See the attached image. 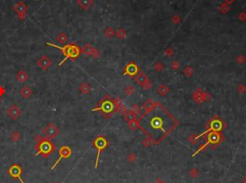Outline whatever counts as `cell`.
I'll return each instance as SVG.
<instances>
[{
	"instance_id": "1",
	"label": "cell",
	"mask_w": 246,
	"mask_h": 183,
	"mask_svg": "<svg viewBox=\"0 0 246 183\" xmlns=\"http://www.w3.org/2000/svg\"><path fill=\"white\" fill-rule=\"evenodd\" d=\"M46 45H48V46H52L54 48H57V49H60L62 51V53L64 54V60H62V62L59 63V65H62V64H64L65 62V60L67 59H72V60H75L76 58H78L79 54H80V49L76 46V45H72V44H67V45H64V46H58L56 44H53L51 42H47Z\"/></svg>"
},
{
	"instance_id": "2",
	"label": "cell",
	"mask_w": 246,
	"mask_h": 183,
	"mask_svg": "<svg viewBox=\"0 0 246 183\" xmlns=\"http://www.w3.org/2000/svg\"><path fill=\"white\" fill-rule=\"evenodd\" d=\"M94 147L97 149V156H96V160H95V169H97L98 167V162H99V157H100V154H101V152L103 150H105L106 147L108 146V142L107 140L104 138V137L99 136L97 137L95 140H94Z\"/></svg>"
},
{
	"instance_id": "3",
	"label": "cell",
	"mask_w": 246,
	"mask_h": 183,
	"mask_svg": "<svg viewBox=\"0 0 246 183\" xmlns=\"http://www.w3.org/2000/svg\"><path fill=\"white\" fill-rule=\"evenodd\" d=\"M71 154H72V151H71V149L69 148L68 146H63L62 148H60V150H59V154H60V156H59V158L57 159V161L53 164L51 170L55 169L58 164H59V163L61 162L62 159H67V158L70 157Z\"/></svg>"
},
{
	"instance_id": "4",
	"label": "cell",
	"mask_w": 246,
	"mask_h": 183,
	"mask_svg": "<svg viewBox=\"0 0 246 183\" xmlns=\"http://www.w3.org/2000/svg\"><path fill=\"white\" fill-rule=\"evenodd\" d=\"M42 132H43V135L47 139H52V138H55L57 135H59L60 131L55 125L50 123L43 128Z\"/></svg>"
},
{
	"instance_id": "5",
	"label": "cell",
	"mask_w": 246,
	"mask_h": 183,
	"mask_svg": "<svg viewBox=\"0 0 246 183\" xmlns=\"http://www.w3.org/2000/svg\"><path fill=\"white\" fill-rule=\"evenodd\" d=\"M55 147L53 146V144L43 141L40 144V148H38V154H41L43 157H47L50 155V154L53 151Z\"/></svg>"
},
{
	"instance_id": "6",
	"label": "cell",
	"mask_w": 246,
	"mask_h": 183,
	"mask_svg": "<svg viewBox=\"0 0 246 183\" xmlns=\"http://www.w3.org/2000/svg\"><path fill=\"white\" fill-rule=\"evenodd\" d=\"M8 173H9V174L13 178H17L21 183H24V180H23L22 177H21L22 169L18 164H13V165H11V167L9 168V170H8Z\"/></svg>"
},
{
	"instance_id": "7",
	"label": "cell",
	"mask_w": 246,
	"mask_h": 183,
	"mask_svg": "<svg viewBox=\"0 0 246 183\" xmlns=\"http://www.w3.org/2000/svg\"><path fill=\"white\" fill-rule=\"evenodd\" d=\"M7 115L11 120L15 121L21 116V109L17 105H11L7 109Z\"/></svg>"
},
{
	"instance_id": "8",
	"label": "cell",
	"mask_w": 246,
	"mask_h": 183,
	"mask_svg": "<svg viewBox=\"0 0 246 183\" xmlns=\"http://www.w3.org/2000/svg\"><path fill=\"white\" fill-rule=\"evenodd\" d=\"M14 9L15 12L17 13L18 17L20 18L21 20L24 19L26 12H27V10H28V7L26 6L25 3H23V2H18V3H17V4L14 5Z\"/></svg>"
},
{
	"instance_id": "9",
	"label": "cell",
	"mask_w": 246,
	"mask_h": 183,
	"mask_svg": "<svg viewBox=\"0 0 246 183\" xmlns=\"http://www.w3.org/2000/svg\"><path fill=\"white\" fill-rule=\"evenodd\" d=\"M52 60H50L47 56H41L40 59L38 60V65L40 66L42 70H47L48 68L51 66Z\"/></svg>"
},
{
	"instance_id": "10",
	"label": "cell",
	"mask_w": 246,
	"mask_h": 183,
	"mask_svg": "<svg viewBox=\"0 0 246 183\" xmlns=\"http://www.w3.org/2000/svg\"><path fill=\"white\" fill-rule=\"evenodd\" d=\"M192 97H193L194 102L197 103V104H201V103L204 102V92L200 88L196 89L194 91L193 95H192Z\"/></svg>"
},
{
	"instance_id": "11",
	"label": "cell",
	"mask_w": 246,
	"mask_h": 183,
	"mask_svg": "<svg viewBox=\"0 0 246 183\" xmlns=\"http://www.w3.org/2000/svg\"><path fill=\"white\" fill-rule=\"evenodd\" d=\"M77 4L83 10H88L93 5V0H77Z\"/></svg>"
},
{
	"instance_id": "12",
	"label": "cell",
	"mask_w": 246,
	"mask_h": 183,
	"mask_svg": "<svg viewBox=\"0 0 246 183\" xmlns=\"http://www.w3.org/2000/svg\"><path fill=\"white\" fill-rule=\"evenodd\" d=\"M17 80L19 82V83H25L28 81V79H29V75L28 73H27L26 71L24 70H19L17 72Z\"/></svg>"
},
{
	"instance_id": "13",
	"label": "cell",
	"mask_w": 246,
	"mask_h": 183,
	"mask_svg": "<svg viewBox=\"0 0 246 183\" xmlns=\"http://www.w3.org/2000/svg\"><path fill=\"white\" fill-rule=\"evenodd\" d=\"M32 93H33L32 88L27 85H24L20 90H19V94L21 95V97L25 98V99H28L31 95H32Z\"/></svg>"
},
{
	"instance_id": "14",
	"label": "cell",
	"mask_w": 246,
	"mask_h": 183,
	"mask_svg": "<svg viewBox=\"0 0 246 183\" xmlns=\"http://www.w3.org/2000/svg\"><path fill=\"white\" fill-rule=\"evenodd\" d=\"M148 81V78L144 73H140L136 77V82L137 85H140L141 86H143L145 85V83Z\"/></svg>"
},
{
	"instance_id": "15",
	"label": "cell",
	"mask_w": 246,
	"mask_h": 183,
	"mask_svg": "<svg viewBox=\"0 0 246 183\" xmlns=\"http://www.w3.org/2000/svg\"><path fill=\"white\" fill-rule=\"evenodd\" d=\"M126 72L127 74L130 76H134L137 72V67L135 63H130L128 64V66L126 67Z\"/></svg>"
},
{
	"instance_id": "16",
	"label": "cell",
	"mask_w": 246,
	"mask_h": 183,
	"mask_svg": "<svg viewBox=\"0 0 246 183\" xmlns=\"http://www.w3.org/2000/svg\"><path fill=\"white\" fill-rule=\"evenodd\" d=\"M79 91L82 94H88L90 93V85H88V83H81L80 86H79Z\"/></svg>"
},
{
	"instance_id": "17",
	"label": "cell",
	"mask_w": 246,
	"mask_h": 183,
	"mask_svg": "<svg viewBox=\"0 0 246 183\" xmlns=\"http://www.w3.org/2000/svg\"><path fill=\"white\" fill-rule=\"evenodd\" d=\"M96 109H101V110H104L105 112H110L113 109V104L111 102H105L100 108H95L93 110H96Z\"/></svg>"
},
{
	"instance_id": "18",
	"label": "cell",
	"mask_w": 246,
	"mask_h": 183,
	"mask_svg": "<svg viewBox=\"0 0 246 183\" xmlns=\"http://www.w3.org/2000/svg\"><path fill=\"white\" fill-rule=\"evenodd\" d=\"M168 92V88L164 85H161L157 87V93L161 95V96H165Z\"/></svg>"
},
{
	"instance_id": "19",
	"label": "cell",
	"mask_w": 246,
	"mask_h": 183,
	"mask_svg": "<svg viewBox=\"0 0 246 183\" xmlns=\"http://www.w3.org/2000/svg\"><path fill=\"white\" fill-rule=\"evenodd\" d=\"M56 39L59 41L60 43H65L67 41V39H68V37H67V36L65 35V34L64 33V32H61V33H59L58 34V36L56 37Z\"/></svg>"
},
{
	"instance_id": "20",
	"label": "cell",
	"mask_w": 246,
	"mask_h": 183,
	"mask_svg": "<svg viewBox=\"0 0 246 183\" xmlns=\"http://www.w3.org/2000/svg\"><path fill=\"white\" fill-rule=\"evenodd\" d=\"M94 51V48L91 46L90 44H85L83 47V52L88 56H91L92 53Z\"/></svg>"
},
{
	"instance_id": "21",
	"label": "cell",
	"mask_w": 246,
	"mask_h": 183,
	"mask_svg": "<svg viewBox=\"0 0 246 183\" xmlns=\"http://www.w3.org/2000/svg\"><path fill=\"white\" fill-rule=\"evenodd\" d=\"M10 138H11V140L13 141V142H14V143L18 142V141L20 140V138H21V134H20V132L17 131H14V132L11 134Z\"/></svg>"
},
{
	"instance_id": "22",
	"label": "cell",
	"mask_w": 246,
	"mask_h": 183,
	"mask_svg": "<svg viewBox=\"0 0 246 183\" xmlns=\"http://www.w3.org/2000/svg\"><path fill=\"white\" fill-rule=\"evenodd\" d=\"M155 105H156V104H155V103H154L152 100H148L147 102L145 103V105H144L143 108L149 112V111H151V110H152L154 108H155Z\"/></svg>"
},
{
	"instance_id": "23",
	"label": "cell",
	"mask_w": 246,
	"mask_h": 183,
	"mask_svg": "<svg viewBox=\"0 0 246 183\" xmlns=\"http://www.w3.org/2000/svg\"><path fill=\"white\" fill-rule=\"evenodd\" d=\"M136 114L133 113L132 111H130V112H127L125 115H124V118H125V120L128 122V123H130V122H132V121H135V119H136Z\"/></svg>"
},
{
	"instance_id": "24",
	"label": "cell",
	"mask_w": 246,
	"mask_h": 183,
	"mask_svg": "<svg viewBox=\"0 0 246 183\" xmlns=\"http://www.w3.org/2000/svg\"><path fill=\"white\" fill-rule=\"evenodd\" d=\"M105 36L107 37H113L114 35H115V32H114V30L111 28V27H108L106 30H105Z\"/></svg>"
},
{
	"instance_id": "25",
	"label": "cell",
	"mask_w": 246,
	"mask_h": 183,
	"mask_svg": "<svg viewBox=\"0 0 246 183\" xmlns=\"http://www.w3.org/2000/svg\"><path fill=\"white\" fill-rule=\"evenodd\" d=\"M116 36H117L118 39H124L125 37H126V36H127V33H126V31H125L124 29H119L118 31H117V33H116Z\"/></svg>"
},
{
	"instance_id": "26",
	"label": "cell",
	"mask_w": 246,
	"mask_h": 183,
	"mask_svg": "<svg viewBox=\"0 0 246 183\" xmlns=\"http://www.w3.org/2000/svg\"><path fill=\"white\" fill-rule=\"evenodd\" d=\"M218 10L220 11V12H222L223 14H225V13L228 12V11H230V8H229L228 4H226V3H223V4H221L220 6L218 7Z\"/></svg>"
},
{
	"instance_id": "27",
	"label": "cell",
	"mask_w": 246,
	"mask_h": 183,
	"mask_svg": "<svg viewBox=\"0 0 246 183\" xmlns=\"http://www.w3.org/2000/svg\"><path fill=\"white\" fill-rule=\"evenodd\" d=\"M211 129H213V131H219L221 128V123L219 121H214L211 123Z\"/></svg>"
},
{
	"instance_id": "28",
	"label": "cell",
	"mask_w": 246,
	"mask_h": 183,
	"mask_svg": "<svg viewBox=\"0 0 246 183\" xmlns=\"http://www.w3.org/2000/svg\"><path fill=\"white\" fill-rule=\"evenodd\" d=\"M135 92V89H134V87L133 86H131V85H128L125 88V94L127 95V96H131L133 93Z\"/></svg>"
},
{
	"instance_id": "29",
	"label": "cell",
	"mask_w": 246,
	"mask_h": 183,
	"mask_svg": "<svg viewBox=\"0 0 246 183\" xmlns=\"http://www.w3.org/2000/svg\"><path fill=\"white\" fill-rule=\"evenodd\" d=\"M131 111H132L133 113H135V114L137 115V114L140 111V106H138L137 105H134L132 106V108H131Z\"/></svg>"
},
{
	"instance_id": "30",
	"label": "cell",
	"mask_w": 246,
	"mask_h": 183,
	"mask_svg": "<svg viewBox=\"0 0 246 183\" xmlns=\"http://www.w3.org/2000/svg\"><path fill=\"white\" fill-rule=\"evenodd\" d=\"M137 127H138V123L136 121H132V122H130L129 123V128L131 129H133V131H135V129H136Z\"/></svg>"
},
{
	"instance_id": "31",
	"label": "cell",
	"mask_w": 246,
	"mask_h": 183,
	"mask_svg": "<svg viewBox=\"0 0 246 183\" xmlns=\"http://www.w3.org/2000/svg\"><path fill=\"white\" fill-rule=\"evenodd\" d=\"M190 175L191 177H198V171L193 168V169H191L190 171Z\"/></svg>"
},
{
	"instance_id": "32",
	"label": "cell",
	"mask_w": 246,
	"mask_h": 183,
	"mask_svg": "<svg viewBox=\"0 0 246 183\" xmlns=\"http://www.w3.org/2000/svg\"><path fill=\"white\" fill-rule=\"evenodd\" d=\"M192 73H193V71H192V69L190 67H187L186 69H184V75H186L187 77H190V76L192 75Z\"/></svg>"
},
{
	"instance_id": "33",
	"label": "cell",
	"mask_w": 246,
	"mask_h": 183,
	"mask_svg": "<svg viewBox=\"0 0 246 183\" xmlns=\"http://www.w3.org/2000/svg\"><path fill=\"white\" fill-rule=\"evenodd\" d=\"M154 68H155L156 71L161 72V70L164 69V65H163V64H161V62H158V63H156V65H155V67H154Z\"/></svg>"
},
{
	"instance_id": "34",
	"label": "cell",
	"mask_w": 246,
	"mask_h": 183,
	"mask_svg": "<svg viewBox=\"0 0 246 183\" xmlns=\"http://www.w3.org/2000/svg\"><path fill=\"white\" fill-rule=\"evenodd\" d=\"M136 155H135L134 154H130L129 155H128V157H127V159H128V161L129 162H131V163H133V162H135L136 161Z\"/></svg>"
},
{
	"instance_id": "35",
	"label": "cell",
	"mask_w": 246,
	"mask_h": 183,
	"mask_svg": "<svg viewBox=\"0 0 246 183\" xmlns=\"http://www.w3.org/2000/svg\"><path fill=\"white\" fill-rule=\"evenodd\" d=\"M237 62H238V63L239 64H242V63H244V62H245V58L242 55H239L238 56V58H237Z\"/></svg>"
},
{
	"instance_id": "36",
	"label": "cell",
	"mask_w": 246,
	"mask_h": 183,
	"mask_svg": "<svg viewBox=\"0 0 246 183\" xmlns=\"http://www.w3.org/2000/svg\"><path fill=\"white\" fill-rule=\"evenodd\" d=\"M238 18H239L241 21L246 20V14L245 13H240L239 14H238Z\"/></svg>"
},
{
	"instance_id": "37",
	"label": "cell",
	"mask_w": 246,
	"mask_h": 183,
	"mask_svg": "<svg viewBox=\"0 0 246 183\" xmlns=\"http://www.w3.org/2000/svg\"><path fill=\"white\" fill-rule=\"evenodd\" d=\"M151 86H152V83H151V82L147 81V82L145 83V85H143V88H145V89H149V88H151Z\"/></svg>"
},
{
	"instance_id": "38",
	"label": "cell",
	"mask_w": 246,
	"mask_h": 183,
	"mask_svg": "<svg viewBox=\"0 0 246 183\" xmlns=\"http://www.w3.org/2000/svg\"><path fill=\"white\" fill-rule=\"evenodd\" d=\"M172 21H173V23H175V24H178L179 22H180V17L178 16H175L174 17L172 18Z\"/></svg>"
},
{
	"instance_id": "39",
	"label": "cell",
	"mask_w": 246,
	"mask_h": 183,
	"mask_svg": "<svg viewBox=\"0 0 246 183\" xmlns=\"http://www.w3.org/2000/svg\"><path fill=\"white\" fill-rule=\"evenodd\" d=\"M245 86L244 85H240L239 86L237 87V90H238V92H240V93H242V92H244L245 91Z\"/></svg>"
},
{
	"instance_id": "40",
	"label": "cell",
	"mask_w": 246,
	"mask_h": 183,
	"mask_svg": "<svg viewBox=\"0 0 246 183\" xmlns=\"http://www.w3.org/2000/svg\"><path fill=\"white\" fill-rule=\"evenodd\" d=\"M210 99H211L210 95L208 94V93H205V92H204V101L208 102V101H210Z\"/></svg>"
},
{
	"instance_id": "41",
	"label": "cell",
	"mask_w": 246,
	"mask_h": 183,
	"mask_svg": "<svg viewBox=\"0 0 246 183\" xmlns=\"http://www.w3.org/2000/svg\"><path fill=\"white\" fill-rule=\"evenodd\" d=\"M171 66H172V68H173V69L177 70V69H178V67H179V63L177 62H174L172 63V65H171Z\"/></svg>"
},
{
	"instance_id": "42",
	"label": "cell",
	"mask_w": 246,
	"mask_h": 183,
	"mask_svg": "<svg viewBox=\"0 0 246 183\" xmlns=\"http://www.w3.org/2000/svg\"><path fill=\"white\" fill-rule=\"evenodd\" d=\"M150 144H151V142H150V140L149 139H146L143 141V145L145 147H149L150 146Z\"/></svg>"
},
{
	"instance_id": "43",
	"label": "cell",
	"mask_w": 246,
	"mask_h": 183,
	"mask_svg": "<svg viewBox=\"0 0 246 183\" xmlns=\"http://www.w3.org/2000/svg\"><path fill=\"white\" fill-rule=\"evenodd\" d=\"M164 53L166 54L167 56H171L173 54V51L171 50V49H166V50L164 51Z\"/></svg>"
},
{
	"instance_id": "44",
	"label": "cell",
	"mask_w": 246,
	"mask_h": 183,
	"mask_svg": "<svg viewBox=\"0 0 246 183\" xmlns=\"http://www.w3.org/2000/svg\"><path fill=\"white\" fill-rule=\"evenodd\" d=\"M225 1V3L226 4H228V5H230V4H233V3L236 1V0H224Z\"/></svg>"
},
{
	"instance_id": "45",
	"label": "cell",
	"mask_w": 246,
	"mask_h": 183,
	"mask_svg": "<svg viewBox=\"0 0 246 183\" xmlns=\"http://www.w3.org/2000/svg\"><path fill=\"white\" fill-rule=\"evenodd\" d=\"M36 1H38V0H36Z\"/></svg>"
}]
</instances>
